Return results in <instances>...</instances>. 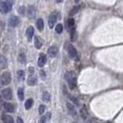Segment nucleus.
I'll use <instances>...</instances> for the list:
<instances>
[{
  "instance_id": "f257e3e1",
  "label": "nucleus",
  "mask_w": 123,
  "mask_h": 123,
  "mask_svg": "<svg viewBox=\"0 0 123 123\" xmlns=\"http://www.w3.org/2000/svg\"><path fill=\"white\" fill-rule=\"evenodd\" d=\"M65 78H66V81L68 82L69 89H75L76 85H77V78H76L75 73L72 72V71H68L66 73Z\"/></svg>"
},
{
  "instance_id": "f03ea898",
  "label": "nucleus",
  "mask_w": 123,
  "mask_h": 123,
  "mask_svg": "<svg viewBox=\"0 0 123 123\" xmlns=\"http://www.w3.org/2000/svg\"><path fill=\"white\" fill-rule=\"evenodd\" d=\"M12 1H0V11L2 13H7L12 9Z\"/></svg>"
},
{
  "instance_id": "7ed1b4c3",
  "label": "nucleus",
  "mask_w": 123,
  "mask_h": 123,
  "mask_svg": "<svg viewBox=\"0 0 123 123\" xmlns=\"http://www.w3.org/2000/svg\"><path fill=\"white\" fill-rule=\"evenodd\" d=\"M66 48H67V51H68V54L69 56V57L72 58V59H77L78 54H77V51H76L75 47L72 45H70L69 43H67Z\"/></svg>"
},
{
  "instance_id": "20e7f679",
  "label": "nucleus",
  "mask_w": 123,
  "mask_h": 123,
  "mask_svg": "<svg viewBox=\"0 0 123 123\" xmlns=\"http://www.w3.org/2000/svg\"><path fill=\"white\" fill-rule=\"evenodd\" d=\"M0 82L3 85H8L11 82V76L9 72H4L0 77Z\"/></svg>"
},
{
  "instance_id": "39448f33",
  "label": "nucleus",
  "mask_w": 123,
  "mask_h": 123,
  "mask_svg": "<svg viewBox=\"0 0 123 123\" xmlns=\"http://www.w3.org/2000/svg\"><path fill=\"white\" fill-rule=\"evenodd\" d=\"M58 13L57 12H53L49 16L48 18V25H49V28H53L55 26V24L56 23V21L58 19Z\"/></svg>"
},
{
  "instance_id": "423d86ee",
  "label": "nucleus",
  "mask_w": 123,
  "mask_h": 123,
  "mask_svg": "<svg viewBox=\"0 0 123 123\" xmlns=\"http://www.w3.org/2000/svg\"><path fill=\"white\" fill-rule=\"evenodd\" d=\"M7 22H8V25L10 27H16L20 23V19L17 16H11V17H9Z\"/></svg>"
},
{
  "instance_id": "0eeeda50",
  "label": "nucleus",
  "mask_w": 123,
  "mask_h": 123,
  "mask_svg": "<svg viewBox=\"0 0 123 123\" xmlns=\"http://www.w3.org/2000/svg\"><path fill=\"white\" fill-rule=\"evenodd\" d=\"M47 53L50 57H55V56H56L57 53H58V47L56 46V45H52V46H50L48 48Z\"/></svg>"
},
{
  "instance_id": "6e6552de",
  "label": "nucleus",
  "mask_w": 123,
  "mask_h": 123,
  "mask_svg": "<svg viewBox=\"0 0 123 123\" xmlns=\"http://www.w3.org/2000/svg\"><path fill=\"white\" fill-rule=\"evenodd\" d=\"M2 95L6 100H11L12 99V91L10 88H6L2 91Z\"/></svg>"
},
{
  "instance_id": "1a4fd4ad",
  "label": "nucleus",
  "mask_w": 123,
  "mask_h": 123,
  "mask_svg": "<svg viewBox=\"0 0 123 123\" xmlns=\"http://www.w3.org/2000/svg\"><path fill=\"white\" fill-rule=\"evenodd\" d=\"M27 14L28 17L30 19H34L35 16H36V10H35V7L34 6H29L27 8Z\"/></svg>"
},
{
  "instance_id": "9d476101",
  "label": "nucleus",
  "mask_w": 123,
  "mask_h": 123,
  "mask_svg": "<svg viewBox=\"0 0 123 123\" xmlns=\"http://www.w3.org/2000/svg\"><path fill=\"white\" fill-rule=\"evenodd\" d=\"M36 82H37V78H36V76L34 73H30V75H29V78H28V84L30 85V86H34L36 84Z\"/></svg>"
},
{
  "instance_id": "9b49d317",
  "label": "nucleus",
  "mask_w": 123,
  "mask_h": 123,
  "mask_svg": "<svg viewBox=\"0 0 123 123\" xmlns=\"http://www.w3.org/2000/svg\"><path fill=\"white\" fill-rule=\"evenodd\" d=\"M46 63V56L45 54H41L39 56V58H38V66L39 67H44Z\"/></svg>"
},
{
  "instance_id": "f8f14e48",
  "label": "nucleus",
  "mask_w": 123,
  "mask_h": 123,
  "mask_svg": "<svg viewBox=\"0 0 123 123\" xmlns=\"http://www.w3.org/2000/svg\"><path fill=\"white\" fill-rule=\"evenodd\" d=\"M34 28L32 26L27 28V31H26V36L28 38V41H32L33 37H34Z\"/></svg>"
},
{
  "instance_id": "ddd939ff",
  "label": "nucleus",
  "mask_w": 123,
  "mask_h": 123,
  "mask_svg": "<svg viewBox=\"0 0 123 123\" xmlns=\"http://www.w3.org/2000/svg\"><path fill=\"white\" fill-rule=\"evenodd\" d=\"M3 106H4V109H5V111L9 112V113H13L14 110H15L14 106L12 105V104H10V103H5Z\"/></svg>"
},
{
  "instance_id": "4468645a",
  "label": "nucleus",
  "mask_w": 123,
  "mask_h": 123,
  "mask_svg": "<svg viewBox=\"0 0 123 123\" xmlns=\"http://www.w3.org/2000/svg\"><path fill=\"white\" fill-rule=\"evenodd\" d=\"M67 107H68V110L69 111V113H70L72 116H76V115H77V111H76L74 106H73L71 103H69V102L67 103Z\"/></svg>"
},
{
  "instance_id": "2eb2a0df",
  "label": "nucleus",
  "mask_w": 123,
  "mask_h": 123,
  "mask_svg": "<svg viewBox=\"0 0 123 123\" xmlns=\"http://www.w3.org/2000/svg\"><path fill=\"white\" fill-rule=\"evenodd\" d=\"M34 45L37 49H40L43 45V41L39 36H34Z\"/></svg>"
},
{
  "instance_id": "dca6fc26",
  "label": "nucleus",
  "mask_w": 123,
  "mask_h": 123,
  "mask_svg": "<svg viewBox=\"0 0 123 123\" xmlns=\"http://www.w3.org/2000/svg\"><path fill=\"white\" fill-rule=\"evenodd\" d=\"M7 66V59L5 56H0V68H5Z\"/></svg>"
},
{
  "instance_id": "f3484780",
  "label": "nucleus",
  "mask_w": 123,
  "mask_h": 123,
  "mask_svg": "<svg viewBox=\"0 0 123 123\" xmlns=\"http://www.w3.org/2000/svg\"><path fill=\"white\" fill-rule=\"evenodd\" d=\"M76 39H77V31L75 27H72L70 29V41L75 42Z\"/></svg>"
},
{
  "instance_id": "a211bd4d",
  "label": "nucleus",
  "mask_w": 123,
  "mask_h": 123,
  "mask_svg": "<svg viewBox=\"0 0 123 123\" xmlns=\"http://www.w3.org/2000/svg\"><path fill=\"white\" fill-rule=\"evenodd\" d=\"M80 114H81V117H82V118H87V117H88V110H87V107H86V106H83L82 107V109L80 111Z\"/></svg>"
},
{
  "instance_id": "6ab92c4d",
  "label": "nucleus",
  "mask_w": 123,
  "mask_h": 123,
  "mask_svg": "<svg viewBox=\"0 0 123 123\" xmlns=\"http://www.w3.org/2000/svg\"><path fill=\"white\" fill-rule=\"evenodd\" d=\"M2 118H3V120L5 121V123H14L13 118L10 116H7V115L3 114V115H2Z\"/></svg>"
},
{
  "instance_id": "aec40b11",
  "label": "nucleus",
  "mask_w": 123,
  "mask_h": 123,
  "mask_svg": "<svg viewBox=\"0 0 123 123\" xmlns=\"http://www.w3.org/2000/svg\"><path fill=\"white\" fill-rule=\"evenodd\" d=\"M36 25H37V28H38V30L42 32L43 30H44V21H43V19H38L37 20V22H36Z\"/></svg>"
},
{
  "instance_id": "412c9836",
  "label": "nucleus",
  "mask_w": 123,
  "mask_h": 123,
  "mask_svg": "<svg viewBox=\"0 0 123 123\" xmlns=\"http://www.w3.org/2000/svg\"><path fill=\"white\" fill-rule=\"evenodd\" d=\"M42 98L45 102H49L50 101V94L47 93V92H44L43 93V95H42Z\"/></svg>"
},
{
  "instance_id": "4be33fe9",
  "label": "nucleus",
  "mask_w": 123,
  "mask_h": 123,
  "mask_svg": "<svg viewBox=\"0 0 123 123\" xmlns=\"http://www.w3.org/2000/svg\"><path fill=\"white\" fill-rule=\"evenodd\" d=\"M18 97L19 99L22 101L24 99V91H23V88H19L18 90Z\"/></svg>"
},
{
  "instance_id": "5701e85b",
  "label": "nucleus",
  "mask_w": 123,
  "mask_h": 123,
  "mask_svg": "<svg viewBox=\"0 0 123 123\" xmlns=\"http://www.w3.org/2000/svg\"><path fill=\"white\" fill-rule=\"evenodd\" d=\"M17 76H18V79H19L20 81H24L25 74H24V71H23V70H18Z\"/></svg>"
},
{
  "instance_id": "b1692460",
  "label": "nucleus",
  "mask_w": 123,
  "mask_h": 123,
  "mask_svg": "<svg viewBox=\"0 0 123 123\" xmlns=\"http://www.w3.org/2000/svg\"><path fill=\"white\" fill-rule=\"evenodd\" d=\"M33 104H34V101H33L32 98L28 99L27 101H26V103H25V108H26V109H30V108L33 106Z\"/></svg>"
},
{
  "instance_id": "393cba45",
  "label": "nucleus",
  "mask_w": 123,
  "mask_h": 123,
  "mask_svg": "<svg viewBox=\"0 0 123 123\" xmlns=\"http://www.w3.org/2000/svg\"><path fill=\"white\" fill-rule=\"evenodd\" d=\"M19 61L21 62V63H22V64H24L26 62V56H25L23 52H21V54L19 55Z\"/></svg>"
},
{
  "instance_id": "a878e982",
  "label": "nucleus",
  "mask_w": 123,
  "mask_h": 123,
  "mask_svg": "<svg viewBox=\"0 0 123 123\" xmlns=\"http://www.w3.org/2000/svg\"><path fill=\"white\" fill-rule=\"evenodd\" d=\"M80 6H75V7L72 8V10H70L69 11V15L70 16H72V15H74V14H76L77 12H79V10H80Z\"/></svg>"
},
{
  "instance_id": "bb28decb",
  "label": "nucleus",
  "mask_w": 123,
  "mask_h": 123,
  "mask_svg": "<svg viewBox=\"0 0 123 123\" xmlns=\"http://www.w3.org/2000/svg\"><path fill=\"white\" fill-rule=\"evenodd\" d=\"M62 31H63V25L62 24H56V32L57 33V34H60L62 33Z\"/></svg>"
},
{
  "instance_id": "cd10ccee",
  "label": "nucleus",
  "mask_w": 123,
  "mask_h": 123,
  "mask_svg": "<svg viewBox=\"0 0 123 123\" xmlns=\"http://www.w3.org/2000/svg\"><path fill=\"white\" fill-rule=\"evenodd\" d=\"M68 27L71 28L74 26V19H72V18H70V19H68Z\"/></svg>"
},
{
  "instance_id": "c85d7f7f",
  "label": "nucleus",
  "mask_w": 123,
  "mask_h": 123,
  "mask_svg": "<svg viewBox=\"0 0 123 123\" xmlns=\"http://www.w3.org/2000/svg\"><path fill=\"white\" fill-rule=\"evenodd\" d=\"M45 106H44V105H41L40 106H39V113L40 114H43L44 112H45Z\"/></svg>"
},
{
  "instance_id": "c756f323",
  "label": "nucleus",
  "mask_w": 123,
  "mask_h": 123,
  "mask_svg": "<svg viewBox=\"0 0 123 123\" xmlns=\"http://www.w3.org/2000/svg\"><path fill=\"white\" fill-rule=\"evenodd\" d=\"M69 98H70V100H71L72 102L74 103L75 105H77V106H79V101H78V100L76 99V98L74 97V96H69Z\"/></svg>"
},
{
  "instance_id": "7c9ffc66",
  "label": "nucleus",
  "mask_w": 123,
  "mask_h": 123,
  "mask_svg": "<svg viewBox=\"0 0 123 123\" xmlns=\"http://www.w3.org/2000/svg\"><path fill=\"white\" fill-rule=\"evenodd\" d=\"M46 117H47V116H43L41 118L39 119V122L38 123H45V120H46Z\"/></svg>"
},
{
  "instance_id": "2f4dec72",
  "label": "nucleus",
  "mask_w": 123,
  "mask_h": 123,
  "mask_svg": "<svg viewBox=\"0 0 123 123\" xmlns=\"http://www.w3.org/2000/svg\"><path fill=\"white\" fill-rule=\"evenodd\" d=\"M40 75H41V77H43V78H45V72L44 70H40Z\"/></svg>"
},
{
  "instance_id": "473e14b6",
  "label": "nucleus",
  "mask_w": 123,
  "mask_h": 123,
  "mask_svg": "<svg viewBox=\"0 0 123 123\" xmlns=\"http://www.w3.org/2000/svg\"><path fill=\"white\" fill-rule=\"evenodd\" d=\"M17 123H23V120L21 119V117H18L17 118Z\"/></svg>"
}]
</instances>
